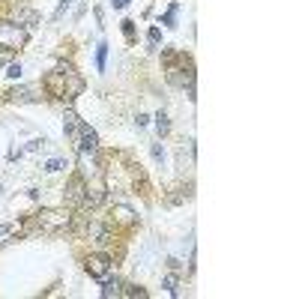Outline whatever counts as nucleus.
I'll return each instance as SVG.
<instances>
[{
	"instance_id": "nucleus-10",
	"label": "nucleus",
	"mask_w": 299,
	"mask_h": 299,
	"mask_svg": "<svg viewBox=\"0 0 299 299\" xmlns=\"http://www.w3.org/2000/svg\"><path fill=\"white\" fill-rule=\"evenodd\" d=\"M15 24L36 27V24H39V12H36V9H15Z\"/></svg>"
},
{
	"instance_id": "nucleus-13",
	"label": "nucleus",
	"mask_w": 299,
	"mask_h": 299,
	"mask_svg": "<svg viewBox=\"0 0 299 299\" xmlns=\"http://www.w3.org/2000/svg\"><path fill=\"white\" fill-rule=\"evenodd\" d=\"M87 236H90L93 242H108V228H105V225H99V222H90Z\"/></svg>"
},
{
	"instance_id": "nucleus-27",
	"label": "nucleus",
	"mask_w": 299,
	"mask_h": 299,
	"mask_svg": "<svg viewBox=\"0 0 299 299\" xmlns=\"http://www.w3.org/2000/svg\"><path fill=\"white\" fill-rule=\"evenodd\" d=\"M3 233H9V225H0V236H3Z\"/></svg>"
},
{
	"instance_id": "nucleus-9",
	"label": "nucleus",
	"mask_w": 299,
	"mask_h": 299,
	"mask_svg": "<svg viewBox=\"0 0 299 299\" xmlns=\"http://www.w3.org/2000/svg\"><path fill=\"white\" fill-rule=\"evenodd\" d=\"M63 129H66V135L72 138V141H78V129H81V120H78V114H75V111H66V114H63Z\"/></svg>"
},
{
	"instance_id": "nucleus-25",
	"label": "nucleus",
	"mask_w": 299,
	"mask_h": 299,
	"mask_svg": "<svg viewBox=\"0 0 299 299\" xmlns=\"http://www.w3.org/2000/svg\"><path fill=\"white\" fill-rule=\"evenodd\" d=\"M153 159H165V150L159 144H153Z\"/></svg>"
},
{
	"instance_id": "nucleus-19",
	"label": "nucleus",
	"mask_w": 299,
	"mask_h": 299,
	"mask_svg": "<svg viewBox=\"0 0 299 299\" xmlns=\"http://www.w3.org/2000/svg\"><path fill=\"white\" fill-rule=\"evenodd\" d=\"M165 287H167V293H170V296H177V293H180V290H177V275H167Z\"/></svg>"
},
{
	"instance_id": "nucleus-7",
	"label": "nucleus",
	"mask_w": 299,
	"mask_h": 299,
	"mask_svg": "<svg viewBox=\"0 0 299 299\" xmlns=\"http://www.w3.org/2000/svg\"><path fill=\"white\" fill-rule=\"evenodd\" d=\"M84 269H87L93 278H105V275L111 272V258H108V254H90V258L84 261Z\"/></svg>"
},
{
	"instance_id": "nucleus-11",
	"label": "nucleus",
	"mask_w": 299,
	"mask_h": 299,
	"mask_svg": "<svg viewBox=\"0 0 299 299\" xmlns=\"http://www.w3.org/2000/svg\"><path fill=\"white\" fill-rule=\"evenodd\" d=\"M102 296L105 299H111V296H123V284L117 281V278H102Z\"/></svg>"
},
{
	"instance_id": "nucleus-17",
	"label": "nucleus",
	"mask_w": 299,
	"mask_h": 299,
	"mask_svg": "<svg viewBox=\"0 0 299 299\" xmlns=\"http://www.w3.org/2000/svg\"><path fill=\"white\" fill-rule=\"evenodd\" d=\"M66 167V159H51V162H45V170L48 174H57V170H63Z\"/></svg>"
},
{
	"instance_id": "nucleus-14",
	"label": "nucleus",
	"mask_w": 299,
	"mask_h": 299,
	"mask_svg": "<svg viewBox=\"0 0 299 299\" xmlns=\"http://www.w3.org/2000/svg\"><path fill=\"white\" fill-rule=\"evenodd\" d=\"M105 60H108V42H99L96 45V69L105 72Z\"/></svg>"
},
{
	"instance_id": "nucleus-26",
	"label": "nucleus",
	"mask_w": 299,
	"mask_h": 299,
	"mask_svg": "<svg viewBox=\"0 0 299 299\" xmlns=\"http://www.w3.org/2000/svg\"><path fill=\"white\" fill-rule=\"evenodd\" d=\"M129 3H132V0H114V9H126Z\"/></svg>"
},
{
	"instance_id": "nucleus-15",
	"label": "nucleus",
	"mask_w": 299,
	"mask_h": 299,
	"mask_svg": "<svg viewBox=\"0 0 299 299\" xmlns=\"http://www.w3.org/2000/svg\"><path fill=\"white\" fill-rule=\"evenodd\" d=\"M114 212H117V219H120L123 225H132V222H135V212L129 209V206H117Z\"/></svg>"
},
{
	"instance_id": "nucleus-21",
	"label": "nucleus",
	"mask_w": 299,
	"mask_h": 299,
	"mask_svg": "<svg viewBox=\"0 0 299 299\" xmlns=\"http://www.w3.org/2000/svg\"><path fill=\"white\" fill-rule=\"evenodd\" d=\"M123 296H147V290H141V287H126Z\"/></svg>"
},
{
	"instance_id": "nucleus-24",
	"label": "nucleus",
	"mask_w": 299,
	"mask_h": 299,
	"mask_svg": "<svg viewBox=\"0 0 299 299\" xmlns=\"http://www.w3.org/2000/svg\"><path fill=\"white\" fill-rule=\"evenodd\" d=\"M69 3H72V0H60V6H57V12H54V21H57V18H60V15L69 9Z\"/></svg>"
},
{
	"instance_id": "nucleus-8",
	"label": "nucleus",
	"mask_w": 299,
	"mask_h": 299,
	"mask_svg": "<svg viewBox=\"0 0 299 299\" xmlns=\"http://www.w3.org/2000/svg\"><path fill=\"white\" fill-rule=\"evenodd\" d=\"M6 99L24 105V102H39L42 96H39V90H36V87H12V90L6 93Z\"/></svg>"
},
{
	"instance_id": "nucleus-3",
	"label": "nucleus",
	"mask_w": 299,
	"mask_h": 299,
	"mask_svg": "<svg viewBox=\"0 0 299 299\" xmlns=\"http://www.w3.org/2000/svg\"><path fill=\"white\" fill-rule=\"evenodd\" d=\"M165 63H167V84L174 87H186V84H195V75H192V60L186 54H180V66L174 63V51H165Z\"/></svg>"
},
{
	"instance_id": "nucleus-1",
	"label": "nucleus",
	"mask_w": 299,
	"mask_h": 299,
	"mask_svg": "<svg viewBox=\"0 0 299 299\" xmlns=\"http://www.w3.org/2000/svg\"><path fill=\"white\" fill-rule=\"evenodd\" d=\"M45 90L51 93V96H57V99H75L81 90H84V81L78 78V72L69 66V63H60L57 69H51L48 75H45Z\"/></svg>"
},
{
	"instance_id": "nucleus-18",
	"label": "nucleus",
	"mask_w": 299,
	"mask_h": 299,
	"mask_svg": "<svg viewBox=\"0 0 299 299\" xmlns=\"http://www.w3.org/2000/svg\"><path fill=\"white\" fill-rule=\"evenodd\" d=\"M156 129H159V135H167V129H170V123H167V114H165V111L156 117Z\"/></svg>"
},
{
	"instance_id": "nucleus-16",
	"label": "nucleus",
	"mask_w": 299,
	"mask_h": 299,
	"mask_svg": "<svg viewBox=\"0 0 299 299\" xmlns=\"http://www.w3.org/2000/svg\"><path fill=\"white\" fill-rule=\"evenodd\" d=\"M177 6H180V3L174 0V3H170V9L165 12V18H162V21H165V27H177V24H174V21H177Z\"/></svg>"
},
{
	"instance_id": "nucleus-12",
	"label": "nucleus",
	"mask_w": 299,
	"mask_h": 299,
	"mask_svg": "<svg viewBox=\"0 0 299 299\" xmlns=\"http://www.w3.org/2000/svg\"><path fill=\"white\" fill-rule=\"evenodd\" d=\"M102 200H105V189L102 186H87V195H84V206H99Z\"/></svg>"
},
{
	"instance_id": "nucleus-20",
	"label": "nucleus",
	"mask_w": 299,
	"mask_h": 299,
	"mask_svg": "<svg viewBox=\"0 0 299 299\" xmlns=\"http://www.w3.org/2000/svg\"><path fill=\"white\" fill-rule=\"evenodd\" d=\"M123 33L129 42H135V21H123Z\"/></svg>"
},
{
	"instance_id": "nucleus-6",
	"label": "nucleus",
	"mask_w": 299,
	"mask_h": 299,
	"mask_svg": "<svg viewBox=\"0 0 299 299\" xmlns=\"http://www.w3.org/2000/svg\"><path fill=\"white\" fill-rule=\"evenodd\" d=\"M78 150H81V156H96L99 153V135L93 132L87 123H81V129H78Z\"/></svg>"
},
{
	"instance_id": "nucleus-23",
	"label": "nucleus",
	"mask_w": 299,
	"mask_h": 299,
	"mask_svg": "<svg viewBox=\"0 0 299 299\" xmlns=\"http://www.w3.org/2000/svg\"><path fill=\"white\" fill-rule=\"evenodd\" d=\"M6 75L9 78H21V63H12V66L6 69Z\"/></svg>"
},
{
	"instance_id": "nucleus-5",
	"label": "nucleus",
	"mask_w": 299,
	"mask_h": 299,
	"mask_svg": "<svg viewBox=\"0 0 299 299\" xmlns=\"http://www.w3.org/2000/svg\"><path fill=\"white\" fill-rule=\"evenodd\" d=\"M84 195H87V183L81 174H75L72 180L66 183V192H63V200L69 206H84Z\"/></svg>"
},
{
	"instance_id": "nucleus-4",
	"label": "nucleus",
	"mask_w": 299,
	"mask_h": 299,
	"mask_svg": "<svg viewBox=\"0 0 299 299\" xmlns=\"http://www.w3.org/2000/svg\"><path fill=\"white\" fill-rule=\"evenodd\" d=\"M27 42V30L15 21H0V48L6 51H15Z\"/></svg>"
},
{
	"instance_id": "nucleus-2",
	"label": "nucleus",
	"mask_w": 299,
	"mask_h": 299,
	"mask_svg": "<svg viewBox=\"0 0 299 299\" xmlns=\"http://www.w3.org/2000/svg\"><path fill=\"white\" fill-rule=\"evenodd\" d=\"M30 231H42V233H60L72 228V212L69 209H42L36 212L27 225Z\"/></svg>"
},
{
	"instance_id": "nucleus-22",
	"label": "nucleus",
	"mask_w": 299,
	"mask_h": 299,
	"mask_svg": "<svg viewBox=\"0 0 299 299\" xmlns=\"http://www.w3.org/2000/svg\"><path fill=\"white\" fill-rule=\"evenodd\" d=\"M159 39H162V33H159V27H150V45H153V48L159 45Z\"/></svg>"
}]
</instances>
